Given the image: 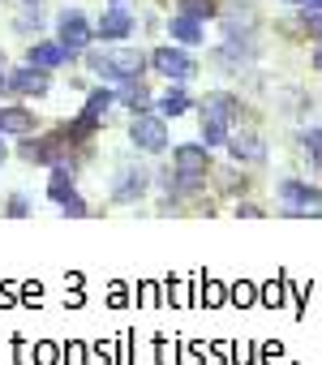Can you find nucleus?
Here are the masks:
<instances>
[{"label":"nucleus","mask_w":322,"mask_h":365,"mask_svg":"<svg viewBox=\"0 0 322 365\" xmlns=\"http://www.w3.org/2000/svg\"><path fill=\"white\" fill-rule=\"evenodd\" d=\"M39 26H43L39 5H26V14H18V18H14V31H18V35H39Z\"/></svg>","instance_id":"nucleus-19"},{"label":"nucleus","mask_w":322,"mask_h":365,"mask_svg":"<svg viewBox=\"0 0 322 365\" xmlns=\"http://www.w3.org/2000/svg\"><path fill=\"white\" fill-rule=\"evenodd\" d=\"M26 61L52 73V69H61V65H65V61H73V56H69V52H65L61 43H31V52H26Z\"/></svg>","instance_id":"nucleus-15"},{"label":"nucleus","mask_w":322,"mask_h":365,"mask_svg":"<svg viewBox=\"0 0 322 365\" xmlns=\"http://www.w3.org/2000/svg\"><path fill=\"white\" fill-rule=\"evenodd\" d=\"M159 103V116H168V120H177V116H185L189 108H194V99H189V91H185V82H168V91L155 99Z\"/></svg>","instance_id":"nucleus-14"},{"label":"nucleus","mask_w":322,"mask_h":365,"mask_svg":"<svg viewBox=\"0 0 322 365\" xmlns=\"http://www.w3.org/2000/svg\"><path fill=\"white\" fill-rule=\"evenodd\" d=\"M22 5H43V0H22Z\"/></svg>","instance_id":"nucleus-28"},{"label":"nucleus","mask_w":322,"mask_h":365,"mask_svg":"<svg viewBox=\"0 0 322 365\" xmlns=\"http://www.w3.org/2000/svg\"><path fill=\"white\" fill-rule=\"evenodd\" d=\"M90 39H95V31H90V22H86L82 9H65V14L56 18V43H61L69 56H82V52L90 48Z\"/></svg>","instance_id":"nucleus-5"},{"label":"nucleus","mask_w":322,"mask_h":365,"mask_svg":"<svg viewBox=\"0 0 322 365\" xmlns=\"http://www.w3.org/2000/svg\"><path fill=\"white\" fill-rule=\"evenodd\" d=\"M35 129H39V116H35L31 108H22V103L0 108V133H18V138H26V133H35Z\"/></svg>","instance_id":"nucleus-13"},{"label":"nucleus","mask_w":322,"mask_h":365,"mask_svg":"<svg viewBox=\"0 0 322 365\" xmlns=\"http://www.w3.org/2000/svg\"><path fill=\"white\" fill-rule=\"evenodd\" d=\"M168 35H172L177 43H202V39H207L202 22H198V18H189V14H177V18L168 22Z\"/></svg>","instance_id":"nucleus-16"},{"label":"nucleus","mask_w":322,"mask_h":365,"mask_svg":"<svg viewBox=\"0 0 322 365\" xmlns=\"http://www.w3.org/2000/svg\"><path fill=\"white\" fill-rule=\"evenodd\" d=\"M146 65H150L159 78H168V82H189V78L198 73L194 56H189V52H181V48H155V52L146 56Z\"/></svg>","instance_id":"nucleus-6"},{"label":"nucleus","mask_w":322,"mask_h":365,"mask_svg":"<svg viewBox=\"0 0 322 365\" xmlns=\"http://www.w3.org/2000/svg\"><path fill=\"white\" fill-rule=\"evenodd\" d=\"M296 5H305V9H322V0H296Z\"/></svg>","instance_id":"nucleus-25"},{"label":"nucleus","mask_w":322,"mask_h":365,"mask_svg":"<svg viewBox=\"0 0 322 365\" xmlns=\"http://www.w3.org/2000/svg\"><path fill=\"white\" fill-rule=\"evenodd\" d=\"M313 69H318V73H322V48H318V52H313Z\"/></svg>","instance_id":"nucleus-26"},{"label":"nucleus","mask_w":322,"mask_h":365,"mask_svg":"<svg viewBox=\"0 0 322 365\" xmlns=\"http://www.w3.org/2000/svg\"><path fill=\"white\" fill-rule=\"evenodd\" d=\"M172 172L177 176H194V180H207L215 172V155L207 142H181L172 146Z\"/></svg>","instance_id":"nucleus-4"},{"label":"nucleus","mask_w":322,"mask_h":365,"mask_svg":"<svg viewBox=\"0 0 322 365\" xmlns=\"http://www.w3.org/2000/svg\"><path fill=\"white\" fill-rule=\"evenodd\" d=\"M112 103H116V91H112V86H95V91L86 95V112H95V116H108Z\"/></svg>","instance_id":"nucleus-17"},{"label":"nucleus","mask_w":322,"mask_h":365,"mask_svg":"<svg viewBox=\"0 0 322 365\" xmlns=\"http://www.w3.org/2000/svg\"><path fill=\"white\" fill-rule=\"evenodd\" d=\"M301 150L309 155V163H313V168H322V125H313V129H305V133H301Z\"/></svg>","instance_id":"nucleus-18"},{"label":"nucleus","mask_w":322,"mask_h":365,"mask_svg":"<svg viewBox=\"0 0 322 365\" xmlns=\"http://www.w3.org/2000/svg\"><path fill=\"white\" fill-rule=\"evenodd\" d=\"M0 65H5V56H0Z\"/></svg>","instance_id":"nucleus-29"},{"label":"nucleus","mask_w":322,"mask_h":365,"mask_svg":"<svg viewBox=\"0 0 322 365\" xmlns=\"http://www.w3.org/2000/svg\"><path fill=\"white\" fill-rule=\"evenodd\" d=\"M5 215H14V220L31 215V198H26V194H9V202H5Z\"/></svg>","instance_id":"nucleus-24"},{"label":"nucleus","mask_w":322,"mask_h":365,"mask_svg":"<svg viewBox=\"0 0 322 365\" xmlns=\"http://www.w3.org/2000/svg\"><path fill=\"white\" fill-rule=\"evenodd\" d=\"M9 159V150H5V138H0V163H5Z\"/></svg>","instance_id":"nucleus-27"},{"label":"nucleus","mask_w":322,"mask_h":365,"mask_svg":"<svg viewBox=\"0 0 322 365\" xmlns=\"http://www.w3.org/2000/svg\"><path fill=\"white\" fill-rule=\"evenodd\" d=\"M219 190H224V194H241V190H245V176H241V172L219 168Z\"/></svg>","instance_id":"nucleus-23"},{"label":"nucleus","mask_w":322,"mask_h":365,"mask_svg":"<svg viewBox=\"0 0 322 365\" xmlns=\"http://www.w3.org/2000/svg\"><path fill=\"white\" fill-rule=\"evenodd\" d=\"M129 146L142 155H164L168 150V116L159 112H133L129 116Z\"/></svg>","instance_id":"nucleus-2"},{"label":"nucleus","mask_w":322,"mask_h":365,"mask_svg":"<svg viewBox=\"0 0 322 365\" xmlns=\"http://www.w3.org/2000/svg\"><path fill=\"white\" fill-rule=\"evenodd\" d=\"M279 202L284 215L301 220V215H322V190L309 180H279Z\"/></svg>","instance_id":"nucleus-3"},{"label":"nucleus","mask_w":322,"mask_h":365,"mask_svg":"<svg viewBox=\"0 0 322 365\" xmlns=\"http://www.w3.org/2000/svg\"><path fill=\"white\" fill-rule=\"evenodd\" d=\"M116 103L133 116V112H150V103H155V95H150V86L142 82V78H129V82H120V91H116Z\"/></svg>","instance_id":"nucleus-12"},{"label":"nucleus","mask_w":322,"mask_h":365,"mask_svg":"<svg viewBox=\"0 0 322 365\" xmlns=\"http://www.w3.org/2000/svg\"><path fill=\"white\" fill-rule=\"evenodd\" d=\"M194 108H198V116H202V120H219V125H228V129L245 116V103H241L232 91H207Z\"/></svg>","instance_id":"nucleus-7"},{"label":"nucleus","mask_w":322,"mask_h":365,"mask_svg":"<svg viewBox=\"0 0 322 365\" xmlns=\"http://www.w3.org/2000/svg\"><path fill=\"white\" fill-rule=\"evenodd\" d=\"M301 31H305L309 39H322V9H305V14H301Z\"/></svg>","instance_id":"nucleus-22"},{"label":"nucleus","mask_w":322,"mask_h":365,"mask_svg":"<svg viewBox=\"0 0 322 365\" xmlns=\"http://www.w3.org/2000/svg\"><path fill=\"white\" fill-rule=\"evenodd\" d=\"M48 194H52V202L65 211V215H73V220H82V215H90V207H86V198L73 190V180H65V176H52L48 180Z\"/></svg>","instance_id":"nucleus-11"},{"label":"nucleus","mask_w":322,"mask_h":365,"mask_svg":"<svg viewBox=\"0 0 322 365\" xmlns=\"http://www.w3.org/2000/svg\"><path fill=\"white\" fill-rule=\"evenodd\" d=\"M181 14H189V18L207 22V18H215V14H219V5H215V0H181Z\"/></svg>","instance_id":"nucleus-20"},{"label":"nucleus","mask_w":322,"mask_h":365,"mask_svg":"<svg viewBox=\"0 0 322 365\" xmlns=\"http://www.w3.org/2000/svg\"><path fill=\"white\" fill-rule=\"evenodd\" d=\"M133 14H129V5H112L103 18H99V26H95V39H103V43H125L129 35H133Z\"/></svg>","instance_id":"nucleus-9"},{"label":"nucleus","mask_w":322,"mask_h":365,"mask_svg":"<svg viewBox=\"0 0 322 365\" xmlns=\"http://www.w3.org/2000/svg\"><path fill=\"white\" fill-rule=\"evenodd\" d=\"M9 78H14V95H22V99H43V95L52 91V78H48V69H39V65L9 69Z\"/></svg>","instance_id":"nucleus-10"},{"label":"nucleus","mask_w":322,"mask_h":365,"mask_svg":"<svg viewBox=\"0 0 322 365\" xmlns=\"http://www.w3.org/2000/svg\"><path fill=\"white\" fill-rule=\"evenodd\" d=\"M198 133H202V142H207V146H224L232 129H228V125H219V120H202V129H198Z\"/></svg>","instance_id":"nucleus-21"},{"label":"nucleus","mask_w":322,"mask_h":365,"mask_svg":"<svg viewBox=\"0 0 322 365\" xmlns=\"http://www.w3.org/2000/svg\"><path fill=\"white\" fill-rule=\"evenodd\" d=\"M150 185H155V168H146V163L120 155L116 168H112V180H108V198H112L116 207H129V202H142V198L150 194Z\"/></svg>","instance_id":"nucleus-1"},{"label":"nucleus","mask_w":322,"mask_h":365,"mask_svg":"<svg viewBox=\"0 0 322 365\" xmlns=\"http://www.w3.org/2000/svg\"><path fill=\"white\" fill-rule=\"evenodd\" d=\"M224 150H228V155H232V163H241V168H262V163H266V155H271L258 129H237V133H228Z\"/></svg>","instance_id":"nucleus-8"}]
</instances>
